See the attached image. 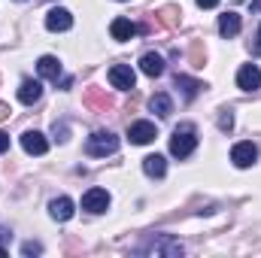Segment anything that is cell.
I'll return each mask as SVG.
<instances>
[{
    "label": "cell",
    "instance_id": "obj_18",
    "mask_svg": "<svg viewBox=\"0 0 261 258\" xmlns=\"http://www.w3.org/2000/svg\"><path fill=\"white\" fill-rule=\"evenodd\" d=\"M176 88H182V94H186V100H195L197 94H200V88H203V82H197V79H189L186 73H176Z\"/></svg>",
    "mask_w": 261,
    "mask_h": 258
},
{
    "label": "cell",
    "instance_id": "obj_1",
    "mask_svg": "<svg viewBox=\"0 0 261 258\" xmlns=\"http://www.w3.org/2000/svg\"><path fill=\"white\" fill-rule=\"evenodd\" d=\"M134 252H143V255H167V258H179L186 249H182V243H176L170 234H152L146 243H140Z\"/></svg>",
    "mask_w": 261,
    "mask_h": 258
},
{
    "label": "cell",
    "instance_id": "obj_14",
    "mask_svg": "<svg viewBox=\"0 0 261 258\" xmlns=\"http://www.w3.org/2000/svg\"><path fill=\"white\" fill-rule=\"evenodd\" d=\"M140 70H143L146 76H152V79H155V76H161V73H164V58H161V55H155V52H146V55L140 58Z\"/></svg>",
    "mask_w": 261,
    "mask_h": 258
},
{
    "label": "cell",
    "instance_id": "obj_13",
    "mask_svg": "<svg viewBox=\"0 0 261 258\" xmlns=\"http://www.w3.org/2000/svg\"><path fill=\"white\" fill-rule=\"evenodd\" d=\"M110 34H113V40L128 43L130 37L137 34V24H134V21H128V18H116V21L110 24Z\"/></svg>",
    "mask_w": 261,
    "mask_h": 258
},
{
    "label": "cell",
    "instance_id": "obj_24",
    "mask_svg": "<svg viewBox=\"0 0 261 258\" xmlns=\"http://www.w3.org/2000/svg\"><path fill=\"white\" fill-rule=\"evenodd\" d=\"M6 149H9V134L0 131V152H6Z\"/></svg>",
    "mask_w": 261,
    "mask_h": 258
},
{
    "label": "cell",
    "instance_id": "obj_2",
    "mask_svg": "<svg viewBox=\"0 0 261 258\" xmlns=\"http://www.w3.org/2000/svg\"><path fill=\"white\" fill-rule=\"evenodd\" d=\"M85 152H88L91 158H107V155L119 152V137H116V134H110V131H97V134H91V137H88Z\"/></svg>",
    "mask_w": 261,
    "mask_h": 258
},
{
    "label": "cell",
    "instance_id": "obj_12",
    "mask_svg": "<svg viewBox=\"0 0 261 258\" xmlns=\"http://www.w3.org/2000/svg\"><path fill=\"white\" fill-rule=\"evenodd\" d=\"M219 34H222L225 40L237 37V34H240V15H237V12H225V15H219Z\"/></svg>",
    "mask_w": 261,
    "mask_h": 258
},
{
    "label": "cell",
    "instance_id": "obj_3",
    "mask_svg": "<svg viewBox=\"0 0 261 258\" xmlns=\"http://www.w3.org/2000/svg\"><path fill=\"white\" fill-rule=\"evenodd\" d=\"M197 146V137H195V128L192 125H182V128L173 131V137H170V152L176 155V158H189L192 152H195Z\"/></svg>",
    "mask_w": 261,
    "mask_h": 258
},
{
    "label": "cell",
    "instance_id": "obj_26",
    "mask_svg": "<svg viewBox=\"0 0 261 258\" xmlns=\"http://www.w3.org/2000/svg\"><path fill=\"white\" fill-rule=\"evenodd\" d=\"M64 134H67V128H64V125H55V140H67Z\"/></svg>",
    "mask_w": 261,
    "mask_h": 258
},
{
    "label": "cell",
    "instance_id": "obj_10",
    "mask_svg": "<svg viewBox=\"0 0 261 258\" xmlns=\"http://www.w3.org/2000/svg\"><path fill=\"white\" fill-rule=\"evenodd\" d=\"M46 28L49 31H70L73 28V15L67 9H61V6H55V9L46 12Z\"/></svg>",
    "mask_w": 261,
    "mask_h": 258
},
{
    "label": "cell",
    "instance_id": "obj_30",
    "mask_svg": "<svg viewBox=\"0 0 261 258\" xmlns=\"http://www.w3.org/2000/svg\"><path fill=\"white\" fill-rule=\"evenodd\" d=\"M3 255H6V249H3V246H0V258H3Z\"/></svg>",
    "mask_w": 261,
    "mask_h": 258
},
{
    "label": "cell",
    "instance_id": "obj_11",
    "mask_svg": "<svg viewBox=\"0 0 261 258\" xmlns=\"http://www.w3.org/2000/svg\"><path fill=\"white\" fill-rule=\"evenodd\" d=\"M40 97H43V85H40L37 79H24V82H21V88H18V100L31 107V104H37Z\"/></svg>",
    "mask_w": 261,
    "mask_h": 258
},
{
    "label": "cell",
    "instance_id": "obj_9",
    "mask_svg": "<svg viewBox=\"0 0 261 258\" xmlns=\"http://www.w3.org/2000/svg\"><path fill=\"white\" fill-rule=\"evenodd\" d=\"M237 85H240L243 91H255V88H261V70L255 64H243L240 73H237Z\"/></svg>",
    "mask_w": 261,
    "mask_h": 258
},
{
    "label": "cell",
    "instance_id": "obj_22",
    "mask_svg": "<svg viewBox=\"0 0 261 258\" xmlns=\"http://www.w3.org/2000/svg\"><path fill=\"white\" fill-rule=\"evenodd\" d=\"M40 252H43L40 243H24V246H21V255H40Z\"/></svg>",
    "mask_w": 261,
    "mask_h": 258
},
{
    "label": "cell",
    "instance_id": "obj_21",
    "mask_svg": "<svg viewBox=\"0 0 261 258\" xmlns=\"http://www.w3.org/2000/svg\"><path fill=\"white\" fill-rule=\"evenodd\" d=\"M176 15H182V12H179L176 6H164V9H161V18H164L167 24H176V21H179Z\"/></svg>",
    "mask_w": 261,
    "mask_h": 258
},
{
    "label": "cell",
    "instance_id": "obj_8",
    "mask_svg": "<svg viewBox=\"0 0 261 258\" xmlns=\"http://www.w3.org/2000/svg\"><path fill=\"white\" fill-rule=\"evenodd\" d=\"M255 158H258V149H255L252 143H237V146L231 149V161H234L237 167H252Z\"/></svg>",
    "mask_w": 261,
    "mask_h": 258
},
{
    "label": "cell",
    "instance_id": "obj_25",
    "mask_svg": "<svg viewBox=\"0 0 261 258\" xmlns=\"http://www.w3.org/2000/svg\"><path fill=\"white\" fill-rule=\"evenodd\" d=\"M216 3H219V0H197V6H200V9H213Z\"/></svg>",
    "mask_w": 261,
    "mask_h": 258
},
{
    "label": "cell",
    "instance_id": "obj_15",
    "mask_svg": "<svg viewBox=\"0 0 261 258\" xmlns=\"http://www.w3.org/2000/svg\"><path fill=\"white\" fill-rule=\"evenodd\" d=\"M37 70H40L43 79H55V82H58V76H61V61H58L55 55H43V58L37 61Z\"/></svg>",
    "mask_w": 261,
    "mask_h": 258
},
{
    "label": "cell",
    "instance_id": "obj_17",
    "mask_svg": "<svg viewBox=\"0 0 261 258\" xmlns=\"http://www.w3.org/2000/svg\"><path fill=\"white\" fill-rule=\"evenodd\" d=\"M143 170H146V176L161 179V176L167 173V161H164V155H146V158H143Z\"/></svg>",
    "mask_w": 261,
    "mask_h": 258
},
{
    "label": "cell",
    "instance_id": "obj_28",
    "mask_svg": "<svg viewBox=\"0 0 261 258\" xmlns=\"http://www.w3.org/2000/svg\"><path fill=\"white\" fill-rule=\"evenodd\" d=\"M255 52L261 55V31H258V43H255Z\"/></svg>",
    "mask_w": 261,
    "mask_h": 258
},
{
    "label": "cell",
    "instance_id": "obj_16",
    "mask_svg": "<svg viewBox=\"0 0 261 258\" xmlns=\"http://www.w3.org/2000/svg\"><path fill=\"white\" fill-rule=\"evenodd\" d=\"M49 216H52L55 222H67V219L73 216V200H70V197H55V200L49 203Z\"/></svg>",
    "mask_w": 261,
    "mask_h": 258
},
{
    "label": "cell",
    "instance_id": "obj_23",
    "mask_svg": "<svg viewBox=\"0 0 261 258\" xmlns=\"http://www.w3.org/2000/svg\"><path fill=\"white\" fill-rule=\"evenodd\" d=\"M219 128H222V131H231V128H234V116H231V113H225V116L219 119Z\"/></svg>",
    "mask_w": 261,
    "mask_h": 258
},
{
    "label": "cell",
    "instance_id": "obj_27",
    "mask_svg": "<svg viewBox=\"0 0 261 258\" xmlns=\"http://www.w3.org/2000/svg\"><path fill=\"white\" fill-rule=\"evenodd\" d=\"M9 237H12V234H9L6 228H0V240H9Z\"/></svg>",
    "mask_w": 261,
    "mask_h": 258
},
{
    "label": "cell",
    "instance_id": "obj_19",
    "mask_svg": "<svg viewBox=\"0 0 261 258\" xmlns=\"http://www.w3.org/2000/svg\"><path fill=\"white\" fill-rule=\"evenodd\" d=\"M149 110H152V113H158L161 119H167V116L173 113V100H170L164 91H158V94H152V100H149Z\"/></svg>",
    "mask_w": 261,
    "mask_h": 258
},
{
    "label": "cell",
    "instance_id": "obj_6",
    "mask_svg": "<svg viewBox=\"0 0 261 258\" xmlns=\"http://www.w3.org/2000/svg\"><path fill=\"white\" fill-rule=\"evenodd\" d=\"M110 82H113V88L130 91L134 82H137V76H134V70H130L128 64H113L110 67Z\"/></svg>",
    "mask_w": 261,
    "mask_h": 258
},
{
    "label": "cell",
    "instance_id": "obj_29",
    "mask_svg": "<svg viewBox=\"0 0 261 258\" xmlns=\"http://www.w3.org/2000/svg\"><path fill=\"white\" fill-rule=\"evenodd\" d=\"M261 9V0H255V3H252V12H258Z\"/></svg>",
    "mask_w": 261,
    "mask_h": 258
},
{
    "label": "cell",
    "instance_id": "obj_7",
    "mask_svg": "<svg viewBox=\"0 0 261 258\" xmlns=\"http://www.w3.org/2000/svg\"><path fill=\"white\" fill-rule=\"evenodd\" d=\"M21 149H24L28 155H43V152L49 149V140H46L40 131H24V134H21Z\"/></svg>",
    "mask_w": 261,
    "mask_h": 258
},
{
    "label": "cell",
    "instance_id": "obj_4",
    "mask_svg": "<svg viewBox=\"0 0 261 258\" xmlns=\"http://www.w3.org/2000/svg\"><path fill=\"white\" fill-rule=\"evenodd\" d=\"M82 210H88V213H107L110 210L107 189H88V192L82 194Z\"/></svg>",
    "mask_w": 261,
    "mask_h": 258
},
{
    "label": "cell",
    "instance_id": "obj_20",
    "mask_svg": "<svg viewBox=\"0 0 261 258\" xmlns=\"http://www.w3.org/2000/svg\"><path fill=\"white\" fill-rule=\"evenodd\" d=\"M88 104L91 107H100V110H110V97H103L100 91H88Z\"/></svg>",
    "mask_w": 261,
    "mask_h": 258
},
{
    "label": "cell",
    "instance_id": "obj_5",
    "mask_svg": "<svg viewBox=\"0 0 261 258\" xmlns=\"http://www.w3.org/2000/svg\"><path fill=\"white\" fill-rule=\"evenodd\" d=\"M155 137H158V131H155L152 122H134L128 128V140L134 146H146V143H152Z\"/></svg>",
    "mask_w": 261,
    "mask_h": 258
}]
</instances>
